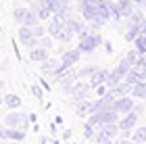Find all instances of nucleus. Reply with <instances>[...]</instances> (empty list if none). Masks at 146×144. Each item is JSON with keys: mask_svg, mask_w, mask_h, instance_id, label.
I'll return each mask as SVG.
<instances>
[{"mask_svg": "<svg viewBox=\"0 0 146 144\" xmlns=\"http://www.w3.org/2000/svg\"><path fill=\"white\" fill-rule=\"evenodd\" d=\"M90 90H92V84H86V82H75V84H73V90H71V96L79 102V100H84V98L90 94Z\"/></svg>", "mask_w": 146, "mask_h": 144, "instance_id": "7", "label": "nucleus"}, {"mask_svg": "<svg viewBox=\"0 0 146 144\" xmlns=\"http://www.w3.org/2000/svg\"><path fill=\"white\" fill-rule=\"evenodd\" d=\"M109 71L107 69H94V73L90 75V84H92V88H98V86H102V84H107L109 80Z\"/></svg>", "mask_w": 146, "mask_h": 144, "instance_id": "8", "label": "nucleus"}, {"mask_svg": "<svg viewBox=\"0 0 146 144\" xmlns=\"http://www.w3.org/2000/svg\"><path fill=\"white\" fill-rule=\"evenodd\" d=\"M4 132H6V127H4V125H0V138H2V140H4Z\"/></svg>", "mask_w": 146, "mask_h": 144, "instance_id": "22", "label": "nucleus"}, {"mask_svg": "<svg viewBox=\"0 0 146 144\" xmlns=\"http://www.w3.org/2000/svg\"><path fill=\"white\" fill-rule=\"evenodd\" d=\"M9 144H21V142H15V140H11V142H9Z\"/></svg>", "mask_w": 146, "mask_h": 144, "instance_id": "27", "label": "nucleus"}, {"mask_svg": "<svg viewBox=\"0 0 146 144\" xmlns=\"http://www.w3.org/2000/svg\"><path fill=\"white\" fill-rule=\"evenodd\" d=\"M17 36H19V42L23 44V46H27V48H36L40 40L34 36V27H29V25H21L17 31Z\"/></svg>", "mask_w": 146, "mask_h": 144, "instance_id": "4", "label": "nucleus"}, {"mask_svg": "<svg viewBox=\"0 0 146 144\" xmlns=\"http://www.w3.org/2000/svg\"><path fill=\"white\" fill-rule=\"evenodd\" d=\"M131 96H136V98H146V82L134 84V88H131Z\"/></svg>", "mask_w": 146, "mask_h": 144, "instance_id": "16", "label": "nucleus"}, {"mask_svg": "<svg viewBox=\"0 0 146 144\" xmlns=\"http://www.w3.org/2000/svg\"><path fill=\"white\" fill-rule=\"evenodd\" d=\"M98 144H113L111 140H104V142H98Z\"/></svg>", "mask_w": 146, "mask_h": 144, "instance_id": "25", "label": "nucleus"}, {"mask_svg": "<svg viewBox=\"0 0 146 144\" xmlns=\"http://www.w3.org/2000/svg\"><path fill=\"white\" fill-rule=\"evenodd\" d=\"M40 46H44V48H50V46H52V42H50V38H48V36H44V38H40Z\"/></svg>", "mask_w": 146, "mask_h": 144, "instance_id": "20", "label": "nucleus"}, {"mask_svg": "<svg viewBox=\"0 0 146 144\" xmlns=\"http://www.w3.org/2000/svg\"><path fill=\"white\" fill-rule=\"evenodd\" d=\"M31 94H34L36 98H42V92H40V88H38V86H31Z\"/></svg>", "mask_w": 146, "mask_h": 144, "instance_id": "21", "label": "nucleus"}, {"mask_svg": "<svg viewBox=\"0 0 146 144\" xmlns=\"http://www.w3.org/2000/svg\"><path fill=\"white\" fill-rule=\"evenodd\" d=\"M77 73H79V77H86V75H92V73H94V67H86V69H79V71H77Z\"/></svg>", "mask_w": 146, "mask_h": 144, "instance_id": "19", "label": "nucleus"}, {"mask_svg": "<svg viewBox=\"0 0 146 144\" xmlns=\"http://www.w3.org/2000/svg\"><path fill=\"white\" fill-rule=\"evenodd\" d=\"M88 111H92V113H94V102H88L84 98V100H79V104H77V109H75V113L82 117V115H86L88 113Z\"/></svg>", "mask_w": 146, "mask_h": 144, "instance_id": "13", "label": "nucleus"}, {"mask_svg": "<svg viewBox=\"0 0 146 144\" xmlns=\"http://www.w3.org/2000/svg\"><path fill=\"white\" fill-rule=\"evenodd\" d=\"M134 44H136V50L140 52V54H146V29L134 40Z\"/></svg>", "mask_w": 146, "mask_h": 144, "instance_id": "15", "label": "nucleus"}, {"mask_svg": "<svg viewBox=\"0 0 146 144\" xmlns=\"http://www.w3.org/2000/svg\"><path fill=\"white\" fill-rule=\"evenodd\" d=\"M100 44H102L100 36L94 34V31L84 29V31H82V36H79V50H82V52H92L94 48L100 46Z\"/></svg>", "mask_w": 146, "mask_h": 144, "instance_id": "2", "label": "nucleus"}, {"mask_svg": "<svg viewBox=\"0 0 146 144\" xmlns=\"http://www.w3.org/2000/svg\"><path fill=\"white\" fill-rule=\"evenodd\" d=\"M117 132H119V125H115V123H107V125L98 127V132H96V142L111 140L113 136H117Z\"/></svg>", "mask_w": 146, "mask_h": 144, "instance_id": "5", "label": "nucleus"}, {"mask_svg": "<svg viewBox=\"0 0 146 144\" xmlns=\"http://www.w3.org/2000/svg\"><path fill=\"white\" fill-rule=\"evenodd\" d=\"M4 104L9 109H19V107H21V98H19L17 94H6L4 96Z\"/></svg>", "mask_w": 146, "mask_h": 144, "instance_id": "14", "label": "nucleus"}, {"mask_svg": "<svg viewBox=\"0 0 146 144\" xmlns=\"http://www.w3.org/2000/svg\"><path fill=\"white\" fill-rule=\"evenodd\" d=\"M25 138V129H17V127H6L4 132V140H15V142H23Z\"/></svg>", "mask_w": 146, "mask_h": 144, "instance_id": "11", "label": "nucleus"}, {"mask_svg": "<svg viewBox=\"0 0 146 144\" xmlns=\"http://www.w3.org/2000/svg\"><path fill=\"white\" fill-rule=\"evenodd\" d=\"M40 69H42V73H52V75H54L56 71L61 69V63H58L56 58H46V61L42 63V67H40Z\"/></svg>", "mask_w": 146, "mask_h": 144, "instance_id": "12", "label": "nucleus"}, {"mask_svg": "<svg viewBox=\"0 0 146 144\" xmlns=\"http://www.w3.org/2000/svg\"><path fill=\"white\" fill-rule=\"evenodd\" d=\"M144 6H146V0H144Z\"/></svg>", "mask_w": 146, "mask_h": 144, "instance_id": "29", "label": "nucleus"}, {"mask_svg": "<svg viewBox=\"0 0 146 144\" xmlns=\"http://www.w3.org/2000/svg\"><path fill=\"white\" fill-rule=\"evenodd\" d=\"M129 138H131V142H140V144L146 142V127H138Z\"/></svg>", "mask_w": 146, "mask_h": 144, "instance_id": "17", "label": "nucleus"}, {"mask_svg": "<svg viewBox=\"0 0 146 144\" xmlns=\"http://www.w3.org/2000/svg\"><path fill=\"white\" fill-rule=\"evenodd\" d=\"M2 88H4V82H2V80H0V90H2Z\"/></svg>", "mask_w": 146, "mask_h": 144, "instance_id": "26", "label": "nucleus"}, {"mask_svg": "<svg viewBox=\"0 0 146 144\" xmlns=\"http://www.w3.org/2000/svg\"><path fill=\"white\" fill-rule=\"evenodd\" d=\"M0 144H2V138H0Z\"/></svg>", "mask_w": 146, "mask_h": 144, "instance_id": "28", "label": "nucleus"}, {"mask_svg": "<svg viewBox=\"0 0 146 144\" xmlns=\"http://www.w3.org/2000/svg\"><path fill=\"white\" fill-rule=\"evenodd\" d=\"M2 104H4V96L0 94V107H2Z\"/></svg>", "mask_w": 146, "mask_h": 144, "instance_id": "24", "label": "nucleus"}, {"mask_svg": "<svg viewBox=\"0 0 146 144\" xmlns=\"http://www.w3.org/2000/svg\"><path fill=\"white\" fill-rule=\"evenodd\" d=\"M115 113H129L131 109H134V102H131V98L129 96H119V98H115V102H113V107H111Z\"/></svg>", "mask_w": 146, "mask_h": 144, "instance_id": "6", "label": "nucleus"}, {"mask_svg": "<svg viewBox=\"0 0 146 144\" xmlns=\"http://www.w3.org/2000/svg\"><path fill=\"white\" fill-rule=\"evenodd\" d=\"M34 36L40 40V38H44V36H46V29H44V27H40V25H34Z\"/></svg>", "mask_w": 146, "mask_h": 144, "instance_id": "18", "label": "nucleus"}, {"mask_svg": "<svg viewBox=\"0 0 146 144\" xmlns=\"http://www.w3.org/2000/svg\"><path fill=\"white\" fill-rule=\"evenodd\" d=\"M115 144H131V140H125V138H123V140H117Z\"/></svg>", "mask_w": 146, "mask_h": 144, "instance_id": "23", "label": "nucleus"}, {"mask_svg": "<svg viewBox=\"0 0 146 144\" xmlns=\"http://www.w3.org/2000/svg\"><path fill=\"white\" fill-rule=\"evenodd\" d=\"M46 58H48V48H44V46L29 48V61H40V63H44Z\"/></svg>", "mask_w": 146, "mask_h": 144, "instance_id": "10", "label": "nucleus"}, {"mask_svg": "<svg viewBox=\"0 0 146 144\" xmlns=\"http://www.w3.org/2000/svg\"><path fill=\"white\" fill-rule=\"evenodd\" d=\"M136 121H138V115H136V111H129V113H125V117L121 121H119V129H123V132H127V129H131L136 125Z\"/></svg>", "mask_w": 146, "mask_h": 144, "instance_id": "9", "label": "nucleus"}, {"mask_svg": "<svg viewBox=\"0 0 146 144\" xmlns=\"http://www.w3.org/2000/svg\"><path fill=\"white\" fill-rule=\"evenodd\" d=\"M13 19H15L19 25H29V27L38 25V21H40L34 9H23V6H19V9L13 11Z\"/></svg>", "mask_w": 146, "mask_h": 144, "instance_id": "1", "label": "nucleus"}, {"mask_svg": "<svg viewBox=\"0 0 146 144\" xmlns=\"http://www.w3.org/2000/svg\"><path fill=\"white\" fill-rule=\"evenodd\" d=\"M27 119H29L27 115H23V113H19V111H15V109H13L11 113H6V115H4L2 125H4V127H17V129H25V125H27Z\"/></svg>", "mask_w": 146, "mask_h": 144, "instance_id": "3", "label": "nucleus"}]
</instances>
